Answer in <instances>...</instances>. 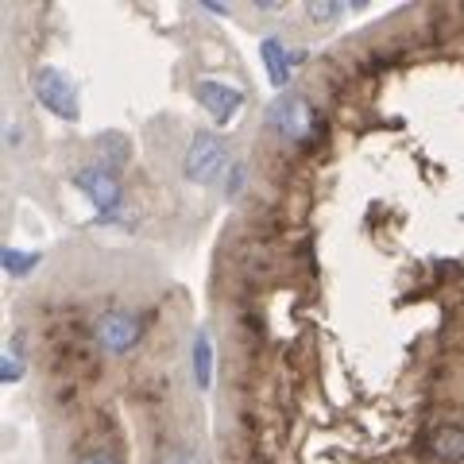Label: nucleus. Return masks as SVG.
Instances as JSON below:
<instances>
[{
  "instance_id": "nucleus-3",
  "label": "nucleus",
  "mask_w": 464,
  "mask_h": 464,
  "mask_svg": "<svg viewBox=\"0 0 464 464\" xmlns=\"http://www.w3.org/2000/svg\"><path fill=\"white\" fill-rule=\"evenodd\" d=\"M186 174L194 182L225 179V143H217L209 132H198L190 140V155H186Z\"/></svg>"
},
{
  "instance_id": "nucleus-10",
  "label": "nucleus",
  "mask_w": 464,
  "mask_h": 464,
  "mask_svg": "<svg viewBox=\"0 0 464 464\" xmlns=\"http://www.w3.org/2000/svg\"><path fill=\"white\" fill-rule=\"evenodd\" d=\"M264 58H267V66H271V82L275 85H283L290 78V54L279 39H267L264 43Z\"/></svg>"
},
{
  "instance_id": "nucleus-14",
  "label": "nucleus",
  "mask_w": 464,
  "mask_h": 464,
  "mask_svg": "<svg viewBox=\"0 0 464 464\" xmlns=\"http://www.w3.org/2000/svg\"><path fill=\"white\" fill-rule=\"evenodd\" d=\"M306 12H310L314 20H337L341 16V5H310Z\"/></svg>"
},
{
  "instance_id": "nucleus-4",
  "label": "nucleus",
  "mask_w": 464,
  "mask_h": 464,
  "mask_svg": "<svg viewBox=\"0 0 464 464\" xmlns=\"http://www.w3.org/2000/svg\"><path fill=\"white\" fill-rule=\"evenodd\" d=\"M74 182H78V190L90 198L105 217H112L116 206H121V182H116L112 170L97 167V163H93V167H82V170L74 174Z\"/></svg>"
},
{
  "instance_id": "nucleus-7",
  "label": "nucleus",
  "mask_w": 464,
  "mask_h": 464,
  "mask_svg": "<svg viewBox=\"0 0 464 464\" xmlns=\"http://www.w3.org/2000/svg\"><path fill=\"white\" fill-rule=\"evenodd\" d=\"M430 449L441 464H464V426H438L430 438Z\"/></svg>"
},
{
  "instance_id": "nucleus-11",
  "label": "nucleus",
  "mask_w": 464,
  "mask_h": 464,
  "mask_svg": "<svg viewBox=\"0 0 464 464\" xmlns=\"http://www.w3.org/2000/svg\"><path fill=\"white\" fill-rule=\"evenodd\" d=\"M194 372H198V383L206 387L209 383V341L194 344Z\"/></svg>"
},
{
  "instance_id": "nucleus-12",
  "label": "nucleus",
  "mask_w": 464,
  "mask_h": 464,
  "mask_svg": "<svg viewBox=\"0 0 464 464\" xmlns=\"http://www.w3.org/2000/svg\"><path fill=\"white\" fill-rule=\"evenodd\" d=\"M240 186H244V163H232V167L225 170V194H228V198H237V194H240Z\"/></svg>"
},
{
  "instance_id": "nucleus-13",
  "label": "nucleus",
  "mask_w": 464,
  "mask_h": 464,
  "mask_svg": "<svg viewBox=\"0 0 464 464\" xmlns=\"http://www.w3.org/2000/svg\"><path fill=\"white\" fill-rule=\"evenodd\" d=\"M78 464H121V457H112L109 449H93V453L78 457Z\"/></svg>"
},
{
  "instance_id": "nucleus-6",
  "label": "nucleus",
  "mask_w": 464,
  "mask_h": 464,
  "mask_svg": "<svg viewBox=\"0 0 464 464\" xmlns=\"http://www.w3.org/2000/svg\"><path fill=\"white\" fill-rule=\"evenodd\" d=\"M198 101L209 109L213 121H232V112L240 109V93L232 85H221V82H201L198 85Z\"/></svg>"
},
{
  "instance_id": "nucleus-8",
  "label": "nucleus",
  "mask_w": 464,
  "mask_h": 464,
  "mask_svg": "<svg viewBox=\"0 0 464 464\" xmlns=\"http://www.w3.org/2000/svg\"><path fill=\"white\" fill-rule=\"evenodd\" d=\"M97 155H105L97 167H105V170L116 174V170L128 163V140H124V136H101V140H97Z\"/></svg>"
},
{
  "instance_id": "nucleus-2",
  "label": "nucleus",
  "mask_w": 464,
  "mask_h": 464,
  "mask_svg": "<svg viewBox=\"0 0 464 464\" xmlns=\"http://www.w3.org/2000/svg\"><path fill=\"white\" fill-rule=\"evenodd\" d=\"M32 85H35V97L54 116H63V121H78V93H74V85L58 74L54 66H39L32 74Z\"/></svg>"
},
{
  "instance_id": "nucleus-1",
  "label": "nucleus",
  "mask_w": 464,
  "mask_h": 464,
  "mask_svg": "<svg viewBox=\"0 0 464 464\" xmlns=\"http://www.w3.org/2000/svg\"><path fill=\"white\" fill-rule=\"evenodd\" d=\"M143 317L132 314V310H109V314H101V322L93 325V341L101 353H109V356H124V353H132V348L140 344L143 337Z\"/></svg>"
},
{
  "instance_id": "nucleus-9",
  "label": "nucleus",
  "mask_w": 464,
  "mask_h": 464,
  "mask_svg": "<svg viewBox=\"0 0 464 464\" xmlns=\"http://www.w3.org/2000/svg\"><path fill=\"white\" fill-rule=\"evenodd\" d=\"M155 464H206V457H201L194 445H182V441H163V445L155 449Z\"/></svg>"
},
{
  "instance_id": "nucleus-5",
  "label": "nucleus",
  "mask_w": 464,
  "mask_h": 464,
  "mask_svg": "<svg viewBox=\"0 0 464 464\" xmlns=\"http://www.w3.org/2000/svg\"><path fill=\"white\" fill-rule=\"evenodd\" d=\"M267 121H271L275 132L286 136V140H306L310 128H314V112L306 105V97H283L271 105Z\"/></svg>"
}]
</instances>
